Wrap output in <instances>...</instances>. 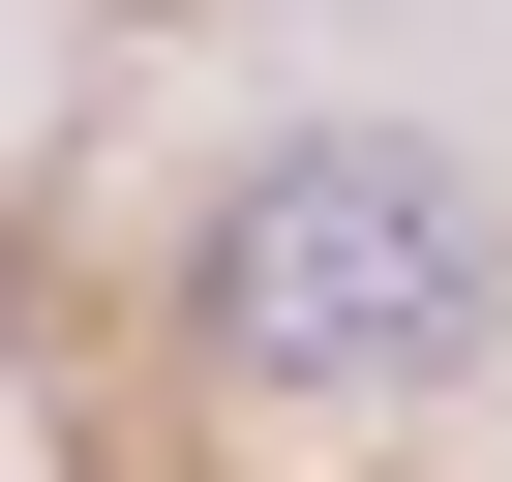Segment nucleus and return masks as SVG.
Returning <instances> with one entry per match:
<instances>
[{
    "label": "nucleus",
    "mask_w": 512,
    "mask_h": 482,
    "mask_svg": "<svg viewBox=\"0 0 512 482\" xmlns=\"http://www.w3.org/2000/svg\"><path fill=\"white\" fill-rule=\"evenodd\" d=\"M211 332H241V392H422L482 332V211L422 151H272L211 241Z\"/></svg>",
    "instance_id": "nucleus-1"
}]
</instances>
